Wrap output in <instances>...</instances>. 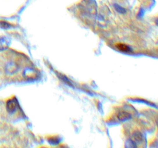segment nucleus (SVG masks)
<instances>
[{"label": "nucleus", "instance_id": "5", "mask_svg": "<svg viewBox=\"0 0 158 148\" xmlns=\"http://www.w3.org/2000/svg\"><path fill=\"white\" fill-rule=\"evenodd\" d=\"M114 6L115 9H116V11H118V13H121V14H124V13H125L126 12L125 9L123 7L120 6V5L117 4H114Z\"/></svg>", "mask_w": 158, "mask_h": 148}, {"label": "nucleus", "instance_id": "2", "mask_svg": "<svg viewBox=\"0 0 158 148\" xmlns=\"http://www.w3.org/2000/svg\"><path fill=\"white\" fill-rule=\"evenodd\" d=\"M116 47L119 50L124 53H130L132 51L131 48L129 47V46H127L125 44H122V43L117 44Z\"/></svg>", "mask_w": 158, "mask_h": 148}, {"label": "nucleus", "instance_id": "6", "mask_svg": "<svg viewBox=\"0 0 158 148\" xmlns=\"http://www.w3.org/2000/svg\"><path fill=\"white\" fill-rule=\"evenodd\" d=\"M61 79H63V80H64V76H62V77H61ZM67 81H68V79L65 80V82H67Z\"/></svg>", "mask_w": 158, "mask_h": 148}, {"label": "nucleus", "instance_id": "3", "mask_svg": "<svg viewBox=\"0 0 158 148\" xmlns=\"http://www.w3.org/2000/svg\"><path fill=\"white\" fill-rule=\"evenodd\" d=\"M118 119L121 121H125L131 118V115L126 112H121L118 115Z\"/></svg>", "mask_w": 158, "mask_h": 148}, {"label": "nucleus", "instance_id": "1", "mask_svg": "<svg viewBox=\"0 0 158 148\" xmlns=\"http://www.w3.org/2000/svg\"><path fill=\"white\" fill-rule=\"evenodd\" d=\"M24 76L27 79H32L36 77L37 74L33 69L28 68L24 70Z\"/></svg>", "mask_w": 158, "mask_h": 148}, {"label": "nucleus", "instance_id": "4", "mask_svg": "<svg viewBox=\"0 0 158 148\" xmlns=\"http://www.w3.org/2000/svg\"><path fill=\"white\" fill-rule=\"evenodd\" d=\"M133 138L136 142H140L143 141V136L140 132H136L133 135Z\"/></svg>", "mask_w": 158, "mask_h": 148}]
</instances>
